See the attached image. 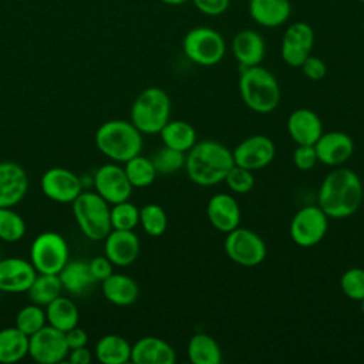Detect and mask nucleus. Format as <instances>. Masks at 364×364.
<instances>
[{
	"label": "nucleus",
	"instance_id": "nucleus-50",
	"mask_svg": "<svg viewBox=\"0 0 364 364\" xmlns=\"http://www.w3.org/2000/svg\"><path fill=\"white\" fill-rule=\"evenodd\" d=\"M355 1H360V3H364V0H355Z\"/></svg>",
	"mask_w": 364,
	"mask_h": 364
},
{
	"label": "nucleus",
	"instance_id": "nucleus-17",
	"mask_svg": "<svg viewBox=\"0 0 364 364\" xmlns=\"http://www.w3.org/2000/svg\"><path fill=\"white\" fill-rule=\"evenodd\" d=\"M141 243L134 230L111 229L104 239L105 256L114 266L125 267L132 264L139 256Z\"/></svg>",
	"mask_w": 364,
	"mask_h": 364
},
{
	"label": "nucleus",
	"instance_id": "nucleus-49",
	"mask_svg": "<svg viewBox=\"0 0 364 364\" xmlns=\"http://www.w3.org/2000/svg\"><path fill=\"white\" fill-rule=\"evenodd\" d=\"M0 259H1V240H0Z\"/></svg>",
	"mask_w": 364,
	"mask_h": 364
},
{
	"label": "nucleus",
	"instance_id": "nucleus-11",
	"mask_svg": "<svg viewBox=\"0 0 364 364\" xmlns=\"http://www.w3.org/2000/svg\"><path fill=\"white\" fill-rule=\"evenodd\" d=\"M68 351L65 333L50 324L28 337V355L38 364L61 363Z\"/></svg>",
	"mask_w": 364,
	"mask_h": 364
},
{
	"label": "nucleus",
	"instance_id": "nucleus-12",
	"mask_svg": "<svg viewBox=\"0 0 364 364\" xmlns=\"http://www.w3.org/2000/svg\"><path fill=\"white\" fill-rule=\"evenodd\" d=\"M236 165L250 171H257L267 166L276 155L273 141L262 134L250 135L236 145L232 151Z\"/></svg>",
	"mask_w": 364,
	"mask_h": 364
},
{
	"label": "nucleus",
	"instance_id": "nucleus-29",
	"mask_svg": "<svg viewBox=\"0 0 364 364\" xmlns=\"http://www.w3.org/2000/svg\"><path fill=\"white\" fill-rule=\"evenodd\" d=\"M46 317L50 326L65 333L78 324L80 313L71 299L60 294L46 306Z\"/></svg>",
	"mask_w": 364,
	"mask_h": 364
},
{
	"label": "nucleus",
	"instance_id": "nucleus-21",
	"mask_svg": "<svg viewBox=\"0 0 364 364\" xmlns=\"http://www.w3.org/2000/svg\"><path fill=\"white\" fill-rule=\"evenodd\" d=\"M287 132L297 145H314L323 131L320 117L310 108H297L287 118Z\"/></svg>",
	"mask_w": 364,
	"mask_h": 364
},
{
	"label": "nucleus",
	"instance_id": "nucleus-35",
	"mask_svg": "<svg viewBox=\"0 0 364 364\" xmlns=\"http://www.w3.org/2000/svg\"><path fill=\"white\" fill-rule=\"evenodd\" d=\"M26 235L24 219L13 208H0V240L14 243Z\"/></svg>",
	"mask_w": 364,
	"mask_h": 364
},
{
	"label": "nucleus",
	"instance_id": "nucleus-34",
	"mask_svg": "<svg viewBox=\"0 0 364 364\" xmlns=\"http://www.w3.org/2000/svg\"><path fill=\"white\" fill-rule=\"evenodd\" d=\"M139 223L146 235L156 237L166 230L168 216L161 205L148 203L139 209Z\"/></svg>",
	"mask_w": 364,
	"mask_h": 364
},
{
	"label": "nucleus",
	"instance_id": "nucleus-19",
	"mask_svg": "<svg viewBox=\"0 0 364 364\" xmlns=\"http://www.w3.org/2000/svg\"><path fill=\"white\" fill-rule=\"evenodd\" d=\"M28 176L16 162H0V208H13L27 193Z\"/></svg>",
	"mask_w": 364,
	"mask_h": 364
},
{
	"label": "nucleus",
	"instance_id": "nucleus-8",
	"mask_svg": "<svg viewBox=\"0 0 364 364\" xmlns=\"http://www.w3.org/2000/svg\"><path fill=\"white\" fill-rule=\"evenodd\" d=\"M30 262L37 273L58 274L68 262V243L57 232H43L31 243Z\"/></svg>",
	"mask_w": 364,
	"mask_h": 364
},
{
	"label": "nucleus",
	"instance_id": "nucleus-18",
	"mask_svg": "<svg viewBox=\"0 0 364 364\" xmlns=\"http://www.w3.org/2000/svg\"><path fill=\"white\" fill-rule=\"evenodd\" d=\"M36 276L37 270L26 259H0V290L4 293L27 291Z\"/></svg>",
	"mask_w": 364,
	"mask_h": 364
},
{
	"label": "nucleus",
	"instance_id": "nucleus-39",
	"mask_svg": "<svg viewBox=\"0 0 364 364\" xmlns=\"http://www.w3.org/2000/svg\"><path fill=\"white\" fill-rule=\"evenodd\" d=\"M340 289L347 299L361 301L364 299V269H347L340 277Z\"/></svg>",
	"mask_w": 364,
	"mask_h": 364
},
{
	"label": "nucleus",
	"instance_id": "nucleus-27",
	"mask_svg": "<svg viewBox=\"0 0 364 364\" xmlns=\"http://www.w3.org/2000/svg\"><path fill=\"white\" fill-rule=\"evenodd\" d=\"M131 344L118 334H107L95 344V357L102 364H125L131 361Z\"/></svg>",
	"mask_w": 364,
	"mask_h": 364
},
{
	"label": "nucleus",
	"instance_id": "nucleus-42",
	"mask_svg": "<svg viewBox=\"0 0 364 364\" xmlns=\"http://www.w3.org/2000/svg\"><path fill=\"white\" fill-rule=\"evenodd\" d=\"M300 68H301L304 77L311 81H320L327 74L326 63L320 57H316L311 54L304 60V63L300 65Z\"/></svg>",
	"mask_w": 364,
	"mask_h": 364
},
{
	"label": "nucleus",
	"instance_id": "nucleus-22",
	"mask_svg": "<svg viewBox=\"0 0 364 364\" xmlns=\"http://www.w3.org/2000/svg\"><path fill=\"white\" fill-rule=\"evenodd\" d=\"M176 353L164 338L146 336L131 347V361L135 364H173Z\"/></svg>",
	"mask_w": 364,
	"mask_h": 364
},
{
	"label": "nucleus",
	"instance_id": "nucleus-31",
	"mask_svg": "<svg viewBox=\"0 0 364 364\" xmlns=\"http://www.w3.org/2000/svg\"><path fill=\"white\" fill-rule=\"evenodd\" d=\"M188 357L193 364H219L222 361V350L218 341L206 334L196 333L188 341Z\"/></svg>",
	"mask_w": 364,
	"mask_h": 364
},
{
	"label": "nucleus",
	"instance_id": "nucleus-13",
	"mask_svg": "<svg viewBox=\"0 0 364 364\" xmlns=\"http://www.w3.org/2000/svg\"><path fill=\"white\" fill-rule=\"evenodd\" d=\"M95 192L102 196L109 205L128 200L132 193V185L128 176L117 164H104L94 175Z\"/></svg>",
	"mask_w": 364,
	"mask_h": 364
},
{
	"label": "nucleus",
	"instance_id": "nucleus-46",
	"mask_svg": "<svg viewBox=\"0 0 364 364\" xmlns=\"http://www.w3.org/2000/svg\"><path fill=\"white\" fill-rule=\"evenodd\" d=\"M68 361L71 364H88L92 360V354L91 351L87 348V346L82 347H77V348H71L68 351Z\"/></svg>",
	"mask_w": 364,
	"mask_h": 364
},
{
	"label": "nucleus",
	"instance_id": "nucleus-14",
	"mask_svg": "<svg viewBox=\"0 0 364 364\" xmlns=\"http://www.w3.org/2000/svg\"><path fill=\"white\" fill-rule=\"evenodd\" d=\"M43 193L58 203H73L82 192L81 179L70 169L51 168L46 171L40 179Z\"/></svg>",
	"mask_w": 364,
	"mask_h": 364
},
{
	"label": "nucleus",
	"instance_id": "nucleus-45",
	"mask_svg": "<svg viewBox=\"0 0 364 364\" xmlns=\"http://www.w3.org/2000/svg\"><path fill=\"white\" fill-rule=\"evenodd\" d=\"M65 341H67L70 350L82 347V346H87V343H88V334L85 333L84 328L75 326V327L70 328L68 331H65Z\"/></svg>",
	"mask_w": 364,
	"mask_h": 364
},
{
	"label": "nucleus",
	"instance_id": "nucleus-26",
	"mask_svg": "<svg viewBox=\"0 0 364 364\" xmlns=\"http://www.w3.org/2000/svg\"><path fill=\"white\" fill-rule=\"evenodd\" d=\"M102 294L109 303L124 307L138 299L139 287L132 277L122 273H112L102 280Z\"/></svg>",
	"mask_w": 364,
	"mask_h": 364
},
{
	"label": "nucleus",
	"instance_id": "nucleus-25",
	"mask_svg": "<svg viewBox=\"0 0 364 364\" xmlns=\"http://www.w3.org/2000/svg\"><path fill=\"white\" fill-rule=\"evenodd\" d=\"M63 289L71 294H84L94 287L97 280L94 279L88 262L68 260L58 273Z\"/></svg>",
	"mask_w": 364,
	"mask_h": 364
},
{
	"label": "nucleus",
	"instance_id": "nucleus-24",
	"mask_svg": "<svg viewBox=\"0 0 364 364\" xmlns=\"http://www.w3.org/2000/svg\"><path fill=\"white\" fill-rule=\"evenodd\" d=\"M291 13L290 0H249V14L255 23L263 27L284 24Z\"/></svg>",
	"mask_w": 364,
	"mask_h": 364
},
{
	"label": "nucleus",
	"instance_id": "nucleus-20",
	"mask_svg": "<svg viewBox=\"0 0 364 364\" xmlns=\"http://www.w3.org/2000/svg\"><path fill=\"white\" fill-rule=\"evenodd\" d=\"M206 216L210 225L222 233H229L240 225V208L230 193H216L206 205Z\"/></svg>",
	"mask_w": 364,
	"mask_h": 364
},
{
	"label": "nucleus",
	"instance_id": "nucleus-5",
	"mask_svg": "<svg viewBox=\"0 0 364 364\" xmlns=\"http://www.w3.org/2000/svg\"><path fill=\"white\" fill-rule=\"evenodd\" d=\"M171 117V100L158 87L141 91L131 107V122L142 134H159Z\"/></svg>",
	"mask_w": 364,
	"mask_h": 364
},
{
	"label": "nucleus",
	"instance_id": "nucleus-37",
	"mask_svg": "<svg viewBox=\"0 0 364 364\" xmlns=\"http://www.w3.org/2000/svg\"><path fill=\"white\" fill-rule=\"evenodd\" d=\"M109 218L112 229L134 230L139 223V209L129 200H122L112 205Z\"/></svg>",
	"mask_w": 364,
	"mask_h": 364
},
{
	"label": "nucleus",
	"instance_id": "nucleus-23",
	"mask_svg": "<svg viewBox=\"0 0 364 364\" xmlns=\"http://www.w3.org/2000/svg\"><path fill=\"white\" fill-rule=\"evenodd\" d=\"M232 51L240 68L259 65L266 51L264 40L255 30H240L232 40Z\"/></svg>",
	"mask_w": 364,
	"mask_h": 364
},
{
	"label": "nucleus",
	"instance_id": "nucleus-15",
	"mask_svg": "<svg viewBox=\"0 0 364 364\" xmlns=\"http://www.w3.org/2000/svg\"><path fill=\"white\" fill-rule=\"evenodd\" d=\"M314 46V31L304 21L293 23L287 27L282 40V58L290 67H300L311 54Z\"/></svg>",
	"mask_w": 364,
	"mask_h": 364
},
{
	"label": "nucleus",
	"instance_id": "nucleus-2",
	"mask_svg": "<svg viewBox=\"0 0 364 364\" xmlns=\"http://www.w3.org/2000/svg\"><path fill=\"white\" fill-rule=\"evenodd\" d=\"M235 165L232 151L212 139L196 142L185 159V171L189 179L199 186H213L223 182L229 169Z\"/></svg>",
	"mask_w": 364,
	"mask_h": 364
},
{
	"label": "nucleus",
	"instance_id": "nucleus-48",
	"mask_svg": "<svg viewBox=\"0 0 364 364\" xmlns=\"http://www.w3.org/2000/svg\"><path fill=\"white\" fill-rule=\"evenodd\" d=\"M360 303H361V311H363V314H364V299H363Z\"/></svg>",
	"mask_w": 364,
	"mask_h": 364
},
{
	"label": "nucleus",
	"instance_id": "nucleus-4",
	"mask_svg": "<svg viewBox=\"0 0 364 364\" xmlns=\"http://www.w3.org/2000/svg\"><path fill=\"white\" fill-rule=\"evenodd\" d=\"M142 132L129 121L111 119L100 125L95 132V145L107 158L125 164L141 154Z\"/></svg>",
	"mask_w": 364,
	"mask_h": 364
},
{
	"label": "nucleus",
	"instance_id": "nucleus-10",
	"mask_svg": "<svg viewBox=\"0 0 364 364\" xmlns=\"http://www.w3.org/2000/svg\"><path fill=\"white\" fill-rule=\"evenodd\" d=\"M328 229V216L318 205L299 209L290 222V237L300 247H311L320 243Z\"/></svg>",
	"mask_w": 364,
	"mask_h": 364
},
{
	"label": "nucleus",
	"instance_id": "nucleus-43",
	"mask_svg": "<svg viewBox=\"0 0 364 364\" xmlns=\"http://www.w3.org/2000/svg\"><path fill=\"white\" fill-rule=\"evenodd\" d=\"M88 264H90V270H91V273H92V276L97 282H102L114 273V270H112L114 264L111 263V260L105 255L91 259L88 262Z\"/></svg>",
	"mask_w": 364,
	"mask_h": 364
},
{
	"label": "nucleus",
	"instance_id": "nucleus-38",
	"mask_svg": "<svg viewBox=\"0 0 364 364\" xmlns=\"http://www.w3.org/2000/svg\"><path fill=\"white\" fill-rule=\"evenodd\" d=\"M46 311L38 304L24 306L16 316V327L28 337L46 326Z\"/></svg>",
	"mask_w": 364,
	"mask_h": 364
},
{
	"label": "nucleus",
	"instance_id": "nucleus-36",
	"mask_svg": "<svg viewBox=\"0 0 364 364\" xmlns=\"http://www.w3.org/2000/svg\"><path fill=\"white\" fill-rule=\"evenodd\" d=\"M185 159H186L185 152L176 151L166 145L158 149L151 158L156 173H162V175H171L185 168Z\"/></svg>",
	"mask_w": 364,
	"mask_h": 364
},
{
	"label": "nucleus",
	"instance_id": "nucleus-47",
	"mask_svg": "<svg viewBox=\"0 0 364 364\" xmlns=\"http://www.w3.org/2000/svg\"><path fill=\"white\" fill-rule=\"evenodd\" d=\"M161 1L165 3V4H169V6H179V4H183L188 0H161Z\"/></svg>",
	"mask_w": 364,
	"mask_h": 364
},
{
	"label": "nucleus",
	"instance_id": "nucleus-40",
	"mask_svg": "<svg viewBox=\"0 0 364 364\" xmlns=\"http://www.w3.org/2000/svg\"><path fill=\"white\" fill-rule=\"evenodd\" d=\"M223 182L228 185L229 191L233 193H247L255 186V175L253 171L246 169L239 165H233L226 173Z\"/></svg>",
	"mask_w": 364,
	"mask_h": 364
},
{
	"label": "nucleus",
	"instance_id": "nucleus-7",
	"mask_svg": "<svg viewBox=\"0 0 364 364\" xmlns=\"http://www.w3.org/2000/svg\"><path fill=\"white\" fill-rule=\"evenodd\" d=\"M182 48L192 63L202 67H212L225 57L226 43L222 34L215 28L199 26L185 34Z\"/></svg>",
	"mask_w": 364,
	"mask_h": 364
},
{
	"label": "nucleus",
	"instance_id": "nucleus-9",
	"mask_svg": "<svg viewBox=\"0 0 364 364\" xmlns=\"http://www.w3.org/2000/svg\"><path fill=\"white\" fill-rule=\"evenodd\" d=\"M223 247L226 256L243 267L259 266L267 255V247L262 236L240 226L226 233Z\"/></svg>",
	"mask_w": 364,
	"mask_h": 364
},
{
	"label": "nucleus",
	"instance_id": "nucleus-6",
	"mask_svg": "<svg viewBox=\"0 0 364 364\" xmlns=\"http://www.w3.org/2000/svg\"><path fill=\"white\" fill-rule=\"evenodd\" d=\"M109 203L97 192H81L73 200V215L82 235L94 242L111 232Z\"/></svg>",
	"mask_w": 364,
	"mask_h": 364
},
{
	"label": "nucleus",
	"instance_id": "nucleus-44",
	"mask_svg": "<svg viewBox=\"0 0 364 364\" xmlns=\"http://www.w3.org/2000/svg\"><path fill=\"white\" fill-rule=\"evenodd\" d=\"M192 3L206 16H220L228 10L230 0H192Z\"/></svg>",
	"mask_w": 364,
	"mask_h": 364
},
{
	"label": "nucleus",
	"instance_id": "nucleus-28",
	"mask_svg": "<svg viewBox=\"0 0 364 364\" xmlns=\"http://www.w3.org/2000/svg\"><path fill=\"white\" fill-rule=\"evenodd\" d=\"M28 354V336L14 327L0 330V363L13 364Z\"/></svg>",
	"mask_w": 364,
	"mask_h": 364
},
{
	"label": "nucleus",
	"instance_id": "nucleus-3",
	"mask_svg": "<svg viewBox=\"0 0 364 364\" xmlns=\"http://www.w3.org/2000/svg\"><path fill=\"white\" fill-rule=\"evenodd\" d=\"M239 94L245 105L257 112L269 114L280 104V85L273 73L259 65L242 68Z\"/></svg>",
	"mask_w": 364,
	"mask_h": 364
},
{
	"label": "nucleus",
	"instance_id": "nucleus-30",
	"mask_svg": "<svg viewBox=\"0 0 364 364\" xmlns=\"http://www.w3.org/2000/svg\"><path fill=\"white\" fill-rule=\"evenodd\" d=\"M159 135L164 145L185 154L198 142L195 128L182 119H169L159 131Z\"/></svg>",
	"mask_w": 364,
	"mask_h": 364
},
{
	"label": "nucleus",
	"instance_id": "nucleus-33",
	"mask_svg": "<svg viewBox=\"0 0 364 364\" xmlns=\"http://www.w3.org/2000/svg\"><path fill=\"white\" fill-rule=\"evenodd\" d=\"M124 171H125L132 188H146L154 183V181L158 175L151 158L142 156L141 154L128 159L125 162Z\"/></svg>",
	"mask_w": 364,
	"mask_h": 364
},
{
	"label": "nucleus",
	"instance_id": "nucleus-32",
	"mask_svg": "<svg viewBox=\"0 0 364 364\" xmlns=\"http://www.w3.org/2000/svg\"><path fill=\"white\" fill-rule=\"evenodd\" d=\"M63 290V284L60 282L58 274H46L37 273L34 282L28 287V299L38 306H47L55 297L60 296Z\"/></svg>",
	"mask_w": 364,
	"mask_h": 364
},
{
	"label": "nucleus",
	"instance_id": "nucleus-41",
	"mask_svg": "<svg viewBox=\"0 0 364 364\" xmlns=\"http://www.w3.org/2000/svg\"><path fill=\"white\" fill-rule=\"evenodd\" d=\"M317 154L314 145H297L293 152V164L300 171H310L317 165Z\"/></svg>",
	"mask_w": 364,
	"mask_h": 364
},
{
	"label": "nucleus",
	"instance_id": "nucleus-1",
	"mask_svg": "<svg viewBox=\"0 0 364 364\" xmlns=\"http://www.w3.org/2000/svg\"><path fill=\"white\" fill-rule=\"evenodd\" d=\"M363 200L360 176L348 168L337 166L328 172L318 188L317 205L328 219H344L355 213Z\"/></svg>",
	"mask_w": 364,
	"mask_h": 364
},
{
	"label": "nucleus",
	"instance_id": "nucleus-16",
	"mask_svg": "<svg viewBox=\"0 0 364 364\" xmlns=\"http://www.w3.org/2000/svg\"><path fill=\"white\" fill-rule=\"evenodd\" d=\"M314 149L318 162L337 168L351 158L354 142L351 136L343 131H328L320 135L314 144Z\"/></svg>",
	"mask_w": 364,
	"mask_h": 364
}]
</instances>
